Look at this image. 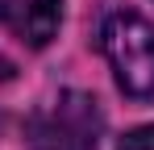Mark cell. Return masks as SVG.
I'll list each match as a JSON object with an SVG mask.
<instances>
[{
  "label": "cell",
  "mask_w": 154,
  "mask_h": 150,
  "mask_svg": "<svg viewBox=\"0 0 154 150\" xmlns=\"http://www.w3.org/2000/svg\"><path fill=\"white\" fill-rule=\"evenodd\" d=\"M96 46L108 58L121 92L137 100L154 96V25L133 8H108L96 29Z\"/></svg>",
  "instance_id": "1"
},
{
  "label": "cell",
  "mask_w": 154,
  "mask_h": 150,
  "mask_svg": "<svg viewBox=\"0 0 154 150\" xmlns=\"http://www.w3.org/2000/svg\"><path fill=\"white\" fill-rule=\"evenodd\" d=\"M100 129V104L88 92H58L29 121V150H96Z\"/></svg>",
  "instance_id": "2"
},
{
  "label": "cell",
  "mask_w": 154,
  "mask_h": 150,
  "mask_svg": "<svg viewBox=\"0 0 154 150\" xmlns=\"http://www.w3.org/2000/svg\"><path fill=\"white\" fill-rule=\"evenodd\" d=\"M0 25L25 46L42 50L63 25V0H0Z\"/></svg>",
  "instance_id": "3"
},
{
  "label": "cell",
  "mask_w": 154,
  "mask_h": 150,
  "mask_svg": "<svg viewBox=\"0 0 154 150\" xmlns=\"http://www.w3.org/2000/svg\"><path fill=\"white\" fill-rule=\"evenodd\" d=\"M117 150H154V125H142V129L125 133Z\"/></svg>",
  "instance_id": "4"
}]
</instances>
